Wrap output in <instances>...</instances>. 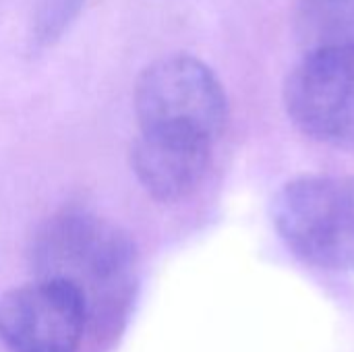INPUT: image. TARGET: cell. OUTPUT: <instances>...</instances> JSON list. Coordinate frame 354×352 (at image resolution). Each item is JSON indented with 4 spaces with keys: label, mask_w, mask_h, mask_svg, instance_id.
Masks as SVG:
<instances>
[{
    "label": "cell",
    "mask_w": 354,
    "mask_h": 352,
    "mask_svg": "<svg viewBox=\"0 0 354 352\" xmlns=\"http://www.w3.org/2000/svg\"><path fill=\"white\" fill-rule=\"evenodd\" d=\"M137 253L131 237L108 220L81 210H64L39 232L35 245L37 278L75 286L87 317L116 315L135 284Z\"/></svg>",
    "instance_id": "cell-1"
},
{
    "label": "cell",
    "mask_w": 354,
    "mask_h": 352,
    "mask_svg": "<svg viewBox=\"0 0 354 352\" xmlns=\"http://www.w3.org/2000/svg\"><path fill=\"white\" fill-rule=\"evenodd\" d=\"M280 239L305 263L354 270V174H305L288 180L272 203Z\"/></svg>",
    "instance_id": "cell-2"
},
{
    "label": "cell",
    "mask_w": 354,
    "mask_h": 352,
    "mask_svg": "<svg viewBox=\"0 0 354 352\" xmlns=\"http://www.w3.org/2000/svg\"><path fill=\"white\" fill-rule=\"evenodd\" d=\"M135 114L139 133L216 145L226 129L228 98L222 81L203 60L172 54L139 75Z\"/></svg>",
    "instance_id": "cell-3"
},
{
    "label": "cell",
    "mask_w": 354,
    "mask_h": 352,
    "mask_svg": "<svg viewBox=\"0 0 354 352\" xmlns=\"http://www.w3.org/2000/svg\"><path fill=\"white\" fill-rule=\"evenodd\" d=\"M284 108L303 135L354 149V46L307 50L286 77Z\"/></svg>",
    "instance_id": "cell-4"
},
{
    "label": "cell",
    "mask_w": 354,
    "mask_h": 352,
    "mask_svg": "<svg viewBox=\"0 0 354 352\" xmlns=\"http://www.w3.org/2000/svg\"><path fill=\"white\" fill-rule=\"evenodd\" d=\"M87 305L64 280L37 278L0 297V342L8 352H79Z\"/></svg>",
    "instance_id": "cell-5"
},
{
    "label": "cell",
    "mask_w": 354,
    "mask_h": 352,
    "mask_svg": "<svg viewBox=\"0 0 354 352\" xmlns=\"http://www.w3.org/2000/svg\"><path fill=\"white\" fill-rule=\"evenodd\" d=\"M214 147L193 139L139 133L131 149L133 172L153 199L164 203L180 201L205 178Z\"/></svg>",
    "instance_id": "cell-6"
},
{
    "label": "cell",
    "mask_w": 354,
    "mask_h": 352,
    "mask_svg": "<svg viewBox=\"0 0 354 352\" xmlns=\"http://www.w3.org/2000/svg\"><path fill=\"white\" fill-rule=\"evenodd\" d=\"M295 27L307 50L354 46V0H297Z\"/></svg>",
    "instance_id": "cell-7"
},
{
    "label": "cell",
    "mask_w": 354,
    "mask_h": 352,
    "mask_svg": "<svg viewBox=\"0 0 354 352\" xmlns=\"http://www.w3.org/2000/svg\"><path fill=\"white\" fill-rule=\"evenodd\" d=\"M87 0H35L31 39L35 46H52L77 21Z\"/></svg>",
    "instance_id": "cell-8"
}]
</instances>
